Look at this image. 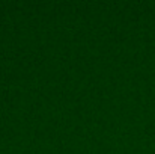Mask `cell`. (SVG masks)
I'll return each instance as SVG.
<instances>
[]
</instances>
